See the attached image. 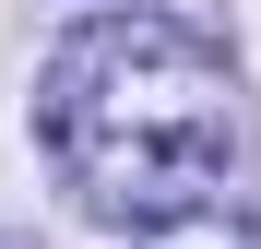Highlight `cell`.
Wrapping results in <instances>:
<instances>
[{"instance_id":"obj_2","label":"cell","mask_w":261,"mask_h":249,"mask_svg":"<svg viewBox=\"0 0 261 249\" xmlns=\"http://www.w3.org/2000/svg\"><path fill=\"white\" fill-rule=\"evenodd\" d=\"M143 249H249L226 214H178V226H143Z\"/></svg>"},{"instance_id":"obj_1","label":"cell","mask_w":261,"mask_h":249,"mask_svg":"<svg viewBox=\"0 0 261 249\" xmlns=\"http://www.w3.org/2000/svg\"><path fill=\"white\" fill-rule=\"evenodd\" d=\"M36 143L60 154L83 214L107 226H178L214 214L249 154L238 71L166 12H95L36 71Z\"/></svg>"}]
</instances>
